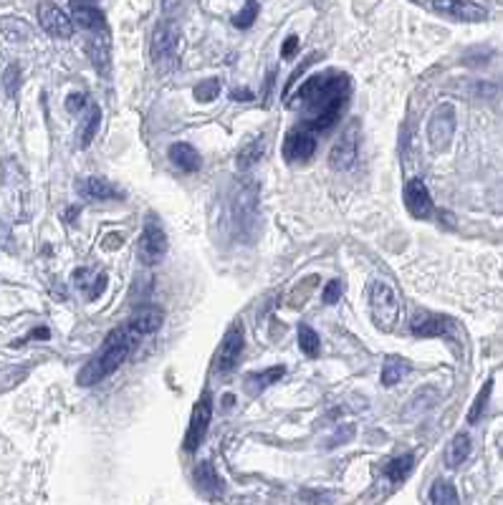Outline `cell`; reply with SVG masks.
I'll list each match as a JSON object with an SVG mask.
<instances>
[{
	"mask_svg": "<svg viewBox=\"0 0 503 505\" xmlns=\"http://www.w3.org/2000/svg\"><path fill=\"white\" fill-rule=\"evenodd\" d=\"M352 91V81L346 74L339 71H326V74H316L306 78L299 86V91L289 99V106H306V117L301 122L304 129L309 132H329L331 126L342 119L344 104ZM283 99V101H286Z\"/></svg>",
	"mask_w": 503,
	"mask_h": 505,
	"instance_id": "1",
	"label": "cell"
},
{
	"mask_svg": "<svg viewBox=\"0 0 503 505\" xmlns=\"http://www.w3.org/2000/svg\"><path fill=\"white\" fill-rule=\"evenodd\" d=\"M134 339H137V336H134L126 326L111 331V334L107 336L104 346L99 349V354H96V357L81 369L79 377H76L79 387H94V384H99V381L104 379V377H109L111 372H117L119 366H122V361L126 359V354H129V349H132Z\"/></svg>",
	"mask_w": 503,
	"mask_h": 505,
	"instance_id": "2",
	"label": "cell"
},
{
	"mask_svg": "<svg viewBox=\"0 0 503 505\" xmlns=\"http://www.w3.org/2000/svg\"><path fill=\"white\" fill-rule=\"evenodd\" d=\"M370 313L379 331H392L394 324H397L400 303H397L392 286L385 283V280H375L370 286Z\"/></svg>",
	"mask_w": 503,
	"mask_h": 505,
	"instance_id": "3",
	"label": "cell"
},
{
	"mask_svg": "<svg viewBox=\"0 0 503 505\" xmlns=\"http://www.w3.org/2000/svg\"><path fill=\"white\" fill-rule=\"evenodd\" d=\"M167 253V235L159 225V220L155 212L147 215L144 220V230L139 238V260L144 265H157L162 256Z\"/></svg>",
	"mask_w": 503,
	"mask_h": 505,
	"instance_id": "4",
	"label": "cell"
},
{
	"mask_svg": "<svg viewBox=\"0 0 503 505\" xmlns=\"http://www.w3.org/2000/svg\"><path fill=\"white\" fill-rule=\"evenodd\" d=\"M212 420V399L210 394L205 392L200 399L192 407V417H190V427L185 432V440H182V447L185 452H195L200 445H203L205 435H208V427H210Z\"/></svg>",
	"mask_w": 503,
	"mask_h": 505,
	"instance_id": "5",
	"label": "cell"
},
{
	"mask_svg": "<svg viewBox=\"0 0 503 505\" xmlns=\"http://www.w3.org/2000/svg\"><path fill=\"white\" fill-rule=\"evenodd\" d=\"M453 132H456V109L453 104H440L427 122V142L433 144V149L440 152L450 144Z\"/></svg>",
	"mask_w": 503,
	"mask_h": 505,
	"instance_id": "6",
	"label": "cell"
},
{
	"mask_svg": "<svg viewBox=\"0 0 503 505\" xmlns=\"http://www.w3.org/2000/svg\"><path fill=\"white\" fill-rule=\"evenodd\" d=\"M243 349H245L243 331L238 326H230V331L225 334V339L221 344V349H218V354L212 359V372L230 374L236 369L238 361H241V357H243Z\"/></svg>",
	"mask_w": 503,
	"mask_h": 505,
	"instance_id": "7",
	"label": "cell"
},
{
	"mask_svg": "<svg viewBox=\"0 0 503 505\" xmlns=\"http://www.w3.org/2000/svg\"><path fill=\"white\" fill-rule=\"evenodd\" d=\"M283 159L291 164H299V162H309L316 152V137L314 132H309L304 126H296L291 132L286 134V139H283Z\"/></svg>",
	"mask_w": 503,
	"mask_h": 505,
	"instance_id": "8",
	"label": "cell"
},
{
	"mask_svg": "<svg viewBox=\"0 0 503 505\" xmlns=\"http://www.w3.org/2000/svg\"><path fill=\"white\" fill-rule=\"evenodd\" d=\"M38 23L43 31L56 36V38H71L74 36V18L66 16L51 0H43L38 5Z\"/></svg>",
	"mask_w": 503,
	"mask_h": 505,
	"instance_id": "9",
	"label": "cell"
},
{
	"mask_svg": "<svg viewBox=\"0 0 503 505\" xmlns=\"http://www.w3.org/2000/svg\"><path fill=\"white\" fill-rule=\"evenodd\" d=\"M433 8L443 16L458 18L465 23H478V21L488 18V10L478 3H471V0H433Z\"/></svg>",
	"mask_w": 503,
	"mask_h": 505,
	"instance_id": "10",
	"label": "cell"
},
{
	"mask_svg": "<svg viewBox=\"0 0 503 505\" xmlns=\"http://www.w3.org/2000/svg\"><path fill=\"white\" fill-rule=\"evenodd\" d=\"M405 207L417 220H425L433 215V197H430L427 185L423 179H410L405 185Z\"/></svg>",
	"mask_w": 503,
	"mask_h": 505,
	"instance_id": "11",
	"label": "cell"
},
{
	"mask_svg": "<svg viewBox=\"0 0 503 505\" xmlns=\"http://www.w3.org/2000/svg\"><path fill=\"white\" fill-rule=\"evenodd\" d=\"M359 126L354 124L349 132L342 134V139L334 144L329 155V162L334 170H349L354 162H357V149H359Z\"/></svg>",
	"mask_w": 503,
	"mask_h": 505,
	"instance_id": "12",
	"label": "cell"
},
{
	"mask_svg": "<svg viewBox=\"0 0 503 505\" xmlns=\"http://www.w3.org/2000/svg\"><path fill=\"white\" fill-rule=\"evenodd\" d=\"M71 16H74V23L81 25L89 33L107 31V18H104V13L96 5H91L89 0H71Z\"/></svg>",
	"mask_w": 503,
	"mask_h": 505,
	"instance_id": "13",
	"label": "cell"
},
{
	"mask_svg": "<svg viewBox=\"0 0 503 505\" xmlns=\"http://www.w3.org/2000/svg\"><path fill=\"white\" fill-rule=\"evenodd\" d=\"M162 321H165V311H162V308H157V306H144V308H139V311L129 319L126 328L139 339V336L155 334V331L162 326Z\"/></svg>",
	"mask_w": 503,
	"mask_h": 505,
	"instance_id": "14",
	"label": "cell"
},
{
	"mask_svg": "<svg viewBox=\"0 0 503 505\" xmlns=\"http://www.w3.org/2000/svg\"><path fill=\"white\" fill-rule=\"evenodd\" d=\"M177 43H180V28H177L172 21L159 23L155 36H152V58H155V61H162L167 56H172Z\"/></svg>",
	"mask_w": 503,
	"mask_h": 505,
	"instance_id": "15",
	"label": "cell"
},
{
	"mask_svg": "<svg viewBox=\"0 0 503 505\" xmlns=\"http://www.w3.org/2000/svg\"><path fill=\"white\" fill-rule=\"evenodd\" d=\"M453 328V321L448 316H438V313H425L412 321V334L423 336V339H433V336H445Z\"/></svg>",
	"mask_w": 503,
	"mask_h": 505,
	"instance_id": "16",
	"label": "cell"
},
{
	"mask_svg": "<svg viewBox=\"0 0 503 505\" xmlns=\"http://www.w3.org/2000/svg\"><path fill=\"white\" fill-rule=\"evenodd\" d=\"M87 56L91 58V63H94V69L99 71V74H107L109 71V36H107V31H96L89 36L87 41Z\"/></svg>",
	"mask_w": 503,
	"mask_h": 505,
	"instance_id": "17",
	"label": "cell"
},
{
	"mask_svg": "<svg viewBox=\"0 0 503 505\" xmlns=\"http://www.w3.org/2000/svg\"><path fill=\"white\" fill-rule=\"evenodd\" d=\"M170 162L185 172H197L200 170V152L188 142H175L170 147Z\"/></svg>",
	"mask_w": 503,
	"mask_h": 505,
	"instance_id": "18",
	"label": "cell"
},
{
	"mask_svg": "<svg viewBox=\"0 0 503 505\" xmlns=\"http://www.w3.org/2000/svg\"><path fill=\"white\" fill-rule=\"evenodd\" d=\"M79 190L87 194V197H91V200H122V197H124V192H119L117 187L109 185V182L102 177L84 179L79 185Z\"/></svg>",
	"mask_w": 503,
	"mask_h": 505,
	"instance_id": "19",
	"label": "cell"
},
{
	"mask_svg": "<svg viewBox=\"0 0 503 505\" xmlns=\"http://www.w3.org/2000/svg\"><path fill=\"white\" fill-rule=\"evenodd\" d=\"M410 361L407 359L397 357V354H392V357L385 359V366H382V387H394V384H400L405 377L410 374Z\"/></svg>",
	"mask_w": 503,
	"mask_h": 505,
	"instance_id": "20",
	"label": "cell"
},
{
	"mask_svg": "<svg viewBox=\"0 0 503 505\" xmlns=\"http://www.w3.org/2000/svg\"><path fill=\"white\" fill-rule=\"evenodd\" d=\"M192 480H195L197 488L203 490V493H208V495H215V493L221 490V478H218V473H215V467H212L210 462H200V465L195 467Z\"/></svg>",
	"mask_w": 503,
	"mask_h": 505,
	"instance_id": "21",
	"label": "cell"
},
{
	"mask_svg": "<svg viewBox=\"0 0 503 505\" xmlns=\"http://www.w3.org/2000/svg\"><path fill=\"white\" fill-rule=\"evenodd\" d=\"M468 455H471V437L465 435V432H460V435H456L450 440L448 452H445V462H448V467H458L468 460Z\"/></svg>",
	"mask_w": 503,
	"mask_h": 505,
	"instance_id": "22",
	"label": "cell"
},
{
	"mask_svg": "<svg viewBox=\"0 0 503 505\" xmlns=\"http://www.w3.org/2000/svg\"><path fill=\"white\" fill-rule=\"evenodd\" d=\"M283 374H286V366H271V369H266V372H253L245 377V384L251 387L253 394H258L260 389L271 387V384H276L278 379H283Z\"/></svg>",
	"mask_w": 503,
	"mask_h": 505,
	"instance_id": "23",
	"label": "cell"
},
{
	"mask_svg": "<svg viewBox=\"0 0 503 505\" xmlns=\"http://www.w3.org/2000/svg\"><path fill=\"white\" fill-rule=\"evenodd\" d=\"M412 465H415V458L412 455H400V458L390 460L385 465V475L392 482H402L407 480L410 473H412Z\"/></svg>",
	"mask_w": 503,
	"mask_h": 505,
	"instance_id": "24",
	"label": "cell"
},
{
	"mask_svg": "<svg viewBox=\"0 0 503 505\" xmlns=\"http://www.w3.org/2000/svg\"><path fill=\"white\" fill-rule=\"evenodd\" d=\"M491 392H493V379H488L486 384L480 387L478 396L473 399L471 409H468V425H476V422L483 417V412H486V404H488V399H491Z\"/></svg>",
	"mask_w": 503,
	"mask_h": 505,
	"instance_id": "25",
	"label": "cell"
},
{
	"mask_svg": "<svg viewBox=\"0 0 503 505\" xmlns=\"http://www.w3.org/2000/svg\"><path fill=\"white\" fill-rule=\"evenodd\" d=\"M99 124H102V109L99 106H91V111H89V119L84 122V129H81V137H79V147L87 149L91 142H94L96 132H99Z\"/></svg>",
	"mask_w": 503,
	"mask_h": 505,
	"instance_id": "26",
	"label": "cell"
},
{
	"mask_svg": "<svg viewBox=\"0 0 503 505\" xmlns=\"http://www.w3.org/2000/svg\"><path fill=\"white\" fill-rule=\"evenodd\" d=\"M299 346L306 357H319V346H322V341H319V334H316L309 324H301L299 326Z\"/></svg>",
	"mask_w": 503,
	"mask_h": 505,
	"instance_id": "27",
	"label": "cell"
},
{
	"mask_svg": "<svg viewBox=\"0 0 503 505\" xmlns=\"http://www.w3.org/2000/svg\"><path fill=\"white\" fill-rule=\"evenodd\" d=\"M430 500H433L435 505L458 503V493L448 480H435L433 488H430Z\"/></svg>",
	"mask_w": 503,
	"mask_h": 505,
	"instance_id": "28",
	"label": "cell"
},
{
	"mask_svg": "<svg viewBox=\"0 0 503 505\" xmlns=\"http://www.w3.org/2000/svg\"><path fill=\"white\" fill-rule=\"evenodd\" d=\"M0 36L8 41V43H18L28 36V28H25L23 21H16V18H5L0 21Z\"/></svg>",
	"mask_w": 503,
	"mask_h": 505,
	"instance_id": "29",
	"label": "cell"
},
{
	"mask_svg": "<svg viewBox=\"0 0 503 505\" xmlns=\"http://www.w3.org/2000/svg\"><path fill=\"white\" fill-rule=\"evenodd\" d=\"M258 3L256 0H248L243 8L238 10L236 16H233V25L236 28H241V31H245V28H251L253 23H256V18H258Z\"/></svg>",
	"mask_w": 503,
	"mask_h": 505,
	"instance_id": "30",
	"label": "cell"
},
{
	"mask_svg": "<svg viewBox=\"0 0 503 505\" xmlns=\"http://www.w3.org/2000/svg\"><path fill=\"white\" fill-rule=\"evenodd\" d=\"M218 93H221V81H218V78H208V81H200V84L195 86L192 96H195L200 104H205V101L218 99Z\"/></svg>",
	"mask_w": 503,
	"mask_h": 505,
	"instance_id": "31",
	"label": "cell"
},
{
	"mask_svg": "<svg viewBox=\"0 0 503 505\" xmlns=\"http://www.w3.org/2000/svg\"><path fill=\"white\" fill-rule=\"evenodd\" d=\"M263 155V144L258 142H253V144H245V149L238 155V167L241 170H245V167H251V164L258 162V157Z\"/></svg>",
	"mask_w": 503,
	"mask_h": 505,
	"instance_id": "32",
	"label": "cell"
},
{
	"mask_svg": "<svg viewBox=\"0 0 503 505\" xmlns=\"http://www.w3.org/2000/svg\"><path fill=\"white\" fill-rule=\"evenodd\" d=\"M339 298H342V283L339 280H329L326 288H324V303L334 306V303H339Z\"/></svg>",
	"mask_w": 503,
	"mask_h": 505,
	"instance_id": "33",
	"label": "cell"
},
{
	"mask_svg": "<svg viewBox=\"0 0 503 505\" xmlns=\"http://www.w3.org/2000/svg\"><path fill=\"white\" fill-rule=\"evenodd\" d=\"M18 78H21V69H18V66H8L5 76H3V84H5V91H8V96H13V93H16Z\"/></svg>",
	"mask_w": 503,
	"mask_h": 505,
	"instance_id": "34",
	"label": "cell"
},
{
	"mask_svg": "<svg viewBox=\"0 0 503 505\" xmlns=\"http://www.w3.org/2000/svg\"><path fill=\"white\" fill-rule=\"evenodd\" d=\"M352 437H354V427L352 425H346V427H342L337 435L331 437L329 442H326V447H337L339 442H346V440H352Z\"/></svg>",
	"mask_w": 503,
	"mask_h": 505,
	"instance_id": "35",
	"label": "cell"
},
{
	"mask_svg": "<svg viewBox=\"0 0 503 505\" xmlns=\"http://www.w3.org/2000/svg\"><path fill=\"white\" fill-rule=\"evenodd\" d=\"M84 104H87V96L79 91H74V93H69V99H66V109L79 111V109H84Z\"/></svg>",
	"mask_w": 503,
	"mask_h": 505,
	"instance_id": "36",
	"label": "cell"
},
{
	"mask_svg": "<svg viewBox=\"0 0 503 505\" xmlns=\"http://www.w3.org/2000/svg\"><path fill=\"white\" fill-rule=\"evenodd\" d=\"M296 51H299V36H289V38L283 41L281 56H283V58H291Z\"/></svg>",
	"mask_w": 503,
	"mask_h": 505,
	"instance_id": "37",
	"label": "cell"
},
{
	"mask_svg": "<svg viewBox=\"0 0 503 505\" xmlns=\"http://www.w3.org/2000/svg\"><path fill=\"white\" fill-rule=\"evenodd\" d=\"M0 248L13 250V235H10V227L5 223H0Z\"/></svg>",
	"mask_w": 503,
	"mask_h": 505,
	"instance_id": "38",
	"label": "cell"
},
{
	"mask_svg": "<svg viewBox=\"0 0 503 505\" xmlns=\"http://www.w3.org/2000/svg\"><path fill=\"white\" fill-rule=\"evenodd\" d=\"M104 286H107V276H104V273H99V276H96V280H94V291L89 293V301H96V298H99V293L104 291Z\"/></svg>",
	"mask_w": 503,
	"mask_h": 505,
	"instance_id": "39",
	"label": "cell"
},
{
	"mask_svg": "<svg viewBox=\"0 0 503 505\" xmlns=\"http://www.w3.org/2000/svg\"><path fill=\"white\" fill-rule=\"evenodd\" d=\"M236 101H251L253 99V91H248V89H233V93H230Z\"/></svg>",
	"mask_w": 503,
	"mask_h": 505,
	"instance_id": "40",
	"label": "cell"
},
{
	"mask_svg": "<svg viewBox=\"0 0 503 505\" xmlns=\"http://www.w3.org/2000/svg\"><path fill=\"white\" fill-rule=\"evenodd\" d=\"M76 212H79V207H71V210L66 212V220H74L76 218Z\"/></svg>",
	"mask_w": 503,
	"mask_h": 505,
	"instance_id": "41",
	"label": "cell"
},
{
	"mask_svg": "<svg viewBox=\"0 0 503 505\" xmlns=\"http://www.w3.org/2000/svg\"><path fill=\"white\" fill-rule=\"evenodd\" d=\"M233 402H236V396H233V394L223 396V404H233Z\"/></svg>",
	"mask_w": 503,
	"mask_h": 505,
	"instance_id": "42",
	"label": "cell"
},
{
	"mask_svg": "<svg viewBox=\"0 0 503 505\" xmlns=\"http://www.w3.org/2000/svg\"><path fill=\"white\" fill-rule=\"evenodd\" d=\"M412 3H417V5H427V0H412Z\"/></svg>",
	"mask_w": 503,
	"mask_h": 505,
	"instance_id": "43",
	"label": "cell"
}]
</instances>
